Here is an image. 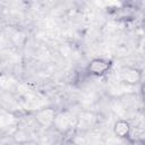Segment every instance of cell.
Instances as JSON below:
<instances>
[{
    "label": "cell",
    "mask_w": 145,
    "mask_h": 145,
    "mask_svg": "<svg viewBox=\"0 0 145 145\" xmlns=\"http://www.w3.org/2000/svg\"><path fill=\"white\" fill-rule=\"evenodd\" d=\"M139 93H140V97L143 100V102L145 103V82H143L140 84V87H139Z\"/></svg>",
    "instance_id": "cell-4"
},
{
    "label": "cell",
    "mask_w": 145,
    "mask_h": 145,
    "mask_svg": "<svg viewBox=\"0 0 145 145\" xmlns=\"http://www.w3.org/2000/svg\"><path fill=\"white\" fill-rule=\"evenodd\" d=\"M133 127L126 119H118L113 123V134L120 139H129L131 136Z\"/></svg>",
    "instance_id": "cell-2"
},
{
    "label": "cell",
    "mask_w": 145,
    "mask_h": 145,
    "mask_svg": "<svg viewBox=\"0 0 145 145\" xmlns=\"http://www.w3.org/2000/svg\"><path fill=\"white\" fill-rule=\"evenodd\" d=\"M121 78L128 85H136L142 80V71L135 67H127L122 70Z\"/></svg>",
    "instance_id": "cell-3"
},
{
    "label": "cell",
    "mask_w": 145,
    "mask_h": 145,
    "mask_svg": "<svg viewBox=\"0 0 145 145\" xmlns=\"http://www.w3.org/2000/svg\"><path fill=\"white\" fill-rule=\"evenodd\" d=\"M113 67V61L106 58H93L86 66V71L93 77H103L108 75Z\"/></svg>",
    "instance_id": "cell-1"
}]
</instances>
